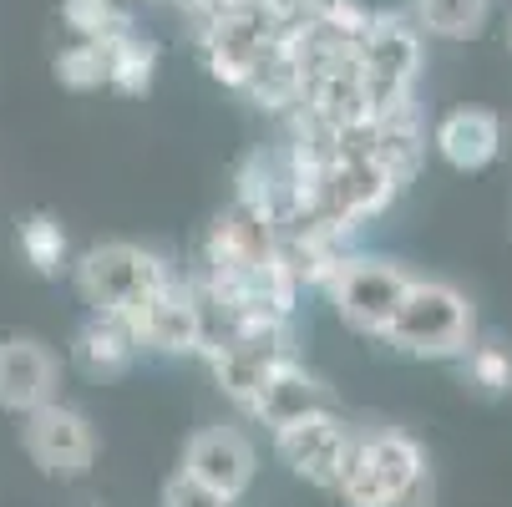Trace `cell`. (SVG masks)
<instances>
[{
  "instance_id": "cell-2",
  "label": "cell",
  "mask_w": 512,
  "mask_h": 507,
  "mask_svg": "<svg viewBox=\"0 0 512 507\" xmlns=\"http://www.w3.org/2000/svg\"><path fill=\"white\" fill-rule=\"evenodd\" d=\"M426 36L416 31V21L406 11H371V21L355 36V61L365 92H371V112H386L406 97H416V77L426 61Z\"/></svg>"
},
{
  "instance_id": "cell-17",
  "label": "cell",
  "mask_w": 512,
  "mask_h": 507,
  "mask_svg": "<svg viewBox=\"0 0 512 507\" xmlns=\"http://www.w3.org/2000/svg\"><path fill=\"white\" fill-rule=\"evenodd\" d=\"M16 249H21V259H26L36 274H46V279H56V274L66 269V229L51 219V213H31V219H21Z\"/></svg>"
},
{
  "instance_id": "cell-3",
  "label": "cell",
  "mask_w": 512,
  "mask_h": 507,
  "mask_svg": "<svg viewBox=\"0 0 512 507\" xmlns=\"http://www.w3.org/2000/svg\"><path fill=\"white\" fill-rule=\"evenodd\" d=\"M77 279V295L92 310H112V315H132L148 295L173 279V269L153 254V249H137V244H97L77 259L71 269Z\"/></svg>"
},
{
  "instance_id": "cell-6",
  "label": "cell",
  "mask_w": 512,
  "mask_h": 507,
  "mask_svg": "<svg viewBox=\"0 0 512 507\" xmlns=\"http://www.w3.org/2000/svg\"><path fill=\"white\" fill-rule=\"evenodd\" d=\"M411 279H416V274H406V269L391 264V259H355V254H345V264H340V269L330 274V284H325V295H330L335 315H340L350 330H360V335H386V325H391L396 305L406 300Z\"/></svg>"
},
{
  "instance_id": "cell-16",
  "label": "cell",
  "mask_w": 512,
  "mask_h": 507,
  "mask_svg": "<svg viewBox=\"0 0 512 507\" xmlns=\"http://www.w3.org/2000/svg\"><path fill=\"white\" fill-rule=\"evenodd\" d=\"M406 16L421 36L436 41H472L492 21V0H406Z\"/></svg>"
},
{
  "instance_id": "cell-11",
  "label": "cell",
  "mask_w": 512,
  "mask_h": 507,
  "mask_svg": "<svg viewBox=\"0 0 512 507\" xmlns=\"http://www.w3.org/2000/svg\"><path fill=\"white\" fill-rule=\"evenodd\" d=\"M61 391V366L51 345L31 340V335H11L0 340V411L26 416L46 401H56Z\"/></svg>"
},
{
  "instance_id": "cell-12",
  "label": "cell",
  "mask_w": 512,
  "mask_h": 507,
  "mask_svg": "<svg viewBox=\"0 0 512 507\" xmlns=\"http://www.w3.org/2000/svg\"><path fill=\"white\" fill-rule=\"evenodd\" d=\"M315 411H335V396H330V386H325L315 371L300 366L295 355L279 360V366L264 376V386H259V396H254V406H249V416L264 421L269 431L300 421V416H315Z\"/></svg>"
},
{
  "instance_id": "cell-13",
  "label": "cell",
  "mask_w": 512,
  "mask_h": 507,
  "mask_svg": "<svg viewBox=\"0 0 512 507\" xmlns=\"http://www.w3.org/2000/svg\"><path fill=\"white\" fill-rule=\"evenodd\" d=\"M431 148L442 153V163L457 168V173H482L502 153V122L487 107H457V112H447L442 122H436Z\"/></svg>"
},
{
  "instance_id": "cell-5",
  "label": "cell",
  "mask_w": 512,
  "mask_h": 507,
  "mask_svg": "<svg viewBox=\"0 0 512 507\" xmlns=\"http://www.w3.org/2000/svg\"><path fill=\"white\" fill-rule=\"evenodd\" d=\"M426 467V452L406 437V431H355L345 472H340V497L345 507H391L401 487Z\"/></svg>"
},
{
  "instance_id": "cell-20",
  "label": "cell",
  "mask_w": 512,
  "mask_h": 507,
  "mask_svg": "<svg viewBox=\"0 0 512 507\" xmlns=\"http://www.w3.org/2000/svg\"><path fill=\"white\" fill-rule=\"evenodd\" d=\"M462 376L487 391V396H507L512 391V355L497 340H472V350L462 355Z\"/></svg>"
},
{
  "instance_id": "cell-24",
  "label": "cell",
  "mask_w": 512,
  "mask_h": 507,
  "mask_svg": "<svg viewBox=\"0 0 512 507\" xmlns=\"http://www.w3.org/2000/svg\"><path fill=\"white\" fill-rule=\"evenodd\" d=\"M82 507H102V502H82Z\"/></svg>"
},
{
  "instance_id": "cell-22",
  "label": "cell",
  "mask_w": 512,
  "mask_h": 507,
  "mask_svg": "<svg viewBox=\"0 0 512 507\" xmlns=\"http://www.w3.org/2000/svg\"><path fill=\"white\" fill-rule=\"evenodd\" d=\"M391 507H436V477H431V467H421V472L401 487V497H396Z\"/></svg>"
},
{
  "instance_id": "cell-23",
  "label": "cell",
  "mask_w": 512,
  "mask_h": 507,
  "mask_svg": "<svg viewBox=\"0 0 512 507\" xmlns=\"http://www.w3.org/2000/svg\"><path fill=\"white\" fill-rule=\"evenodd\" d=\"M507 46H512V21H507Z\"/></svg>"
},
{
  "instance_id": "cell-14",
  "label": "cell",
  "mask_w": 512,
  "mask_h": 507,
  "mask_svg": "<svg viewBox=\"0 0 512 507\" xmlns=\"http://www.w3.org/2000/svg\"><path fill=\"white\" fill-rule=\"evenodd\" d=\"M137 330L127 315H112V310H92V320L77 330V345H71V360L77 371L92 376V381H117L127 376V366L137 360Z\"/></svg>"
},
{
  "instance_id": "cell-10",
  "label": "cell",
  "mask_w": 512,
  "mask_h": 507,
  "mask_svg": "<svg viewBox=\"0 0 512 507\" xmlns=\"http://www.w3.org/2000/svg\"><path fill=\"white\" fill-rule=\"evenodd\" d=\"M178 472H188L203 487H213V492H224L229 502H239L254 487L259 452H254V442L244 437L239 426H203V431H193V437H188Z\"/></svg>"
},
{
  "instance_id": "cell-18",
  "label": "cell",
  "mask_w": 512,
  "mask_h": 507,
  "mask_svg": "<svg viewBox=\"0 0 512 507\" xmlns=\"http://www.w3.org/2000/svg\"><path fill=\"white\" fill-rule=\"evenodd\" d=\"M61 26L71 41H107L122 26H132V16L117 0H61Z\"/></svg>"
},
{
  "instance_id": "cell-9",
  "label": "cell",
  "mask_w": 512,
  "mask_h": 507,
  "mask_svg": "<svg viewBox=\"0 0 512 507\" xmlns=\"http://www.w3.org/2000/svg\"><path fill=\"white\" fill-rule=\"evenodd\" d=\"M137 345L142 350H158V355H198L203 350V310L188 279H168L158 295H148L132 315Z\"/></svg>"
},
{
  "instance_id": "cell-8",
  "label": "cell",
  "mask_w": 512,
  "mask_h": 507,
  "mask_svg": "<svg viewBox=\"0 0 512 507\" xmlns=\"http://www.w3.org/2000/svg\"><path fill=\"white\" fill-rule=\"evenodd\" d=\"M350 437L355 431L345 426L340 411H315V416H300L274 431V452L279 462L305 477L310 487H325L335 492L340 487V472H345V452H350Z\"/></svg>"
},
{
  "instance_id": "cell-19",
  "label": "cell",
  "mask_w": 512,
  "mask_h": 507,
  "mask_svg": "<svg viewBox=\"0 0 512 507\" xmlns=\"http://www.w3.org/2000/svg\"><path fill=\"white\" fill-rule=\"evenodd\" d=\"M56 82L66 92H97V87H107V46L102 41H66L56 51Z\"/></svg>"
},
{
  "instance_id": "cell-15",
  "label": "cell",
  "mask_w": 512,
  "mask_h": 507,
  "mask_svg": "<svg viewBox=\"0 0 512 507\" xmlns=\"http://www.w3.org/2000/svg\"><path fill=\"white\" fill-rule=\"evenodd\" d=\"M107 46V87L122 97H142L158 77V41L142 36L137 26H122L117 36L102 41Z\"/></svg>"
},
{
  "instance_id": "cell-1",
  "label": "cell",
  "mask_w": 512,
  "mask_h": 507,
  "mask_svg": "<svg viewBox=\"0 0 512 507\" xmlns=\"http://www.w3.org/2000/svg\"><path fill=\"white\" fill-rule=\"evenodd\" d=\"M381 340L416 360H462L477 340V310L467 305L462 289L442 279H411Z\"/></svg>"
},
{
  "instance_id": "cell-21",
  "label": "cell",
  "mask_w": 512,
  "mask_h": 507,
  "mask_svg": "<svg viewBox=\"0 0 512 507\" xmlns=\"http://www.w3.org/2000/svg\"><path fill=\"white\" fill-rule=\"evenodd\" d=\"M158 507H234L224 492H213V487H203L198 477H188V472H173L168 482H163V492H158Z\"/></svg>"
},
{
  "instance_id": "cell-25",
  "label": "cell",
  "mask_w": 512,
  "mask_h": 507,
  "mask_svg": "<svg viewBox=\"0 0 512 507\" xmlns=\"http://www.w3.org/2000/svg\"><path fill=\"white\" fill-rule=\"evenodd\" d=\"M158 6H173V0H158Z\"/></svg>"
},
{
  "instance_id": "cell-7",
  "label": "cell",
  "mask_w": 512,
  "mask_h": 507,
  "mask_svg": "<svg viewBox=\"0 0 512 507\" xmlns=\"http://www.w3.org/2000/svg\"><path fill=\"white\" fill-rule=\"evenodd\" d=\"M21 447L26 457L46 472V477H61V482H77L92 472L97 462V431L92 421L77 411V406H66V401H46L36 411L21 416Z\"/></svg>"
},
{
  "instance_id": "cell-4",
  "label": "cell",
  "mask_w": 512,
  "mask_h": 507,
  "mask_svg": "<svg viewBox=\"0 0 512 507\" xmlns=\"http://www.w3.org/2000/svg\"><path fill=\"white\" fill-rule=\"evenodd\" d=\"M208 366H213V381L234 406H254L264 376L279 366V360L295 355V340H289V320H239L229 335H218L198 350Z\"/></svg>"
}]
</instances>
